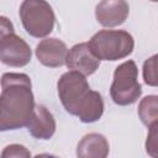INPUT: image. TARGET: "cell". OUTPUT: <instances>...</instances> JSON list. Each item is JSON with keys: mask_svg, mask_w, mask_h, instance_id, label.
<instances>
[{"mask_svg": "<svg viewBox=\"0 0 158 158\" xmlns=\"http://www.w3.org/2000/svg\"><path fill=\"white\" fill-rule=\"evenodd\" d=\"M109 142L100 133L85 135L77 146V156L80 158H105L109 156Z\"/></svg>", "mask_w": 158, "mask_h": 158, "instance_id": "cell-11", "label": "cell"}, {"mask_svg": "<svg viewBox=\"0 0 158 158\" xmlns=\"http://www.w3.org/2000/svg\"><path fill=\"white\" fill-rule=\"evenodd\" d=\"M130 14L126 0H101L95 7L96 21L104 27H116L122 25Z\"/></svg>", "mask_w": 158, "mask_h": 158, "instance_id": "cell-8", "label": "cell"}, {"mask_svg": "<svg viewBox=\"0 0 158 158\" xmlns=\"http://www.w3.org/2000/svg\"><path fill=\"white\" fill-rule=\"evenodd\" d=\"M35 53L38 62L44 67L59 68L65 63L68 48L58 38H44L36 46Z\"/></svg>", "mask_w": 158, "mask_h": 158, "instance_id": "cell-9", "label": "cell"}, {"mask_svg": "<svg viewBox=\"0 0 158 158\" xmlns=\"http://www.w3.org/2000/svg\"><path fill=\"white\" fill-rule=\"evenodd\" d=\"M151 1H153V2H156V1H158V0H151Z\"/></svg>", "mask_w": 158, "mask_h": 158, "instance_id": "cell-17", "label": "cell"}, {"mask_svg": "<svg viewBox=\"0 0 158 158\" xmlns=\"http://www.w3.org/2000/svg\"><path fill=\"white\" fill-rule=\"evenodd\" d=\"M93 53L100 60H118L128 57L135 47L131 33L125 30H101L88 42Z\"/></svg>", "mask_w": 158, "mask_h": 158, "instance_id": "cell-3", "label": "cell"}, {"mask_svg": "<svg viewBox=\"0 0 158 158\" xmlns=\"http://www.w3.org/2000/svg\"><path fill=\"white\" fill-rule=\"evenodd\" d=\"M32 51L27 42L15 32L0 41V62L5 65L21 68L31 62Z\"/></svg>", "mask_w": 158, "mask_h": 158, "instance_id": "cell-6", "label": "cell"}, {"mask_svg": "<svg viewBox=\"0 0 158 158\" xmlns=\"http://www.w3.org/2000/svg\"><path fill=\"white\" fill-rule=\"evenodd\" d=\"M19 15L26 32L35 38H44L53 31L56 16L46 0H23Z\"/></svg>", "mask_w": 158, "mask_h": 158, "instance_id": "cell-4", "label": "cell"}, {"mask_svg": "<svg viewBox=\"0 0 158 158\" xmlns=\"http://www.w3.org/2000/svg\"><path fill=\"white\" fill-rule=\"evenodd\" d=\"M141 94L142 86L138 83V68L133 60L128 59L116 67L110 86V96L116 105L127 106L135 104Z\"/></svg>", "mask_w": 158, "mask_h": 158, "instance_id": "cell-5", "label": "cell"}, {"mask_svg": "<svg viewBox=\"0 0 158 158\" xmlns=\"http://www.w3.org/2000/svg\"><path fill=\"white\" fill-rule=\"evenodd\" d=\"M149 128V132H148V136H147V141H146V151L149 156L152 157H157L158 153V142H157V137H158V122L152 125Z\"/></svg>", "mask_w": 158, "mask_h": 158, "instance_id": "cell-15", "label": "cell"}, {"mask_svg": "<svg viewBox=\"0 0 158 158\" xmlns=\"http://www.w3.org/2000/svg\"><path fill=\"white\" fill-rule=\"evenodd\" d=\"M26 127L32 137L37 139H49L56 132V120L46 106L35 105Z\"/></svg>", "mask_w": 158, "mask_h": 158, "instance_id": "cell-10", "label": "cell"}, {"mask_svg": "<svg viewBox=\"0 0 158 158\" xmlns=\"http://www.w3.org/2000/svg\"><path fill=\"white\" fill-rule=\"evenodd\" d=\"M143 80L149 86H157V54L146 59L143 63Z\"/></svg>", "mask_w": 158, "mask_h": 158, "instance_id": "cell-13", "label": "cell"}, {"mask_svg": "<svg viewBox=\"0 0 158 158\" xmlns=\"http://www.w3.org/2000/svg\"><path fill=\"white\" fill-rule=\"evenodd\" d=\"M138 116L142 123L147 127L158 122V96L148 95L143 98L138 105Z\"/></svg>", "mask_w": 158, "mask_h": 158, "instance_id": "cell-12", "label": "cell"}, {"mask_svg": "<svg viewBox=\"0 0 158 158\" xmlns=\"http://www.w3.org/2000/svg\"><path fill=\"white\" fill-rule=\"evenodd\" d=\"M2 158H11V157H19V158H30L31 152L22 144H9L4 148L1 152Z\"/></svg>", "mask_w": 158, "mask_h": 158, "instance_id": "cell-14", "label": "cell"}, {"mask_svg": "<svg viewBox=\"0 0 158 158\" xmlns=\"http://www.w3.org/2000/svg\"><path fill=\"white\" fill-rule=\"evenodd\" d=\"M100 62L101 60L93 53L89 44L86 42H81L68 49L64 64L69 70L79 72L86 77L94 74L99 69Z\"/></svg>", "mask_w": 158, "mask_h": 158, "instance_id": "cell-7", "label": "cell"}, {"mask_svg": "<svg viewBox=\"0 0 158 158\" xmlns=\"http://www.w3.org/2000/svg\"><path fill=\"white\" fill-rule=\"evenodd\" d=\"M59 100L73 116H78L84 123H93L101 118L104 114V100L101 95L91 90L89 83L79 72L69 70L59 78L57 83Z\"/></svg>", "mask_w": 158, "mask_h": 158, "instance_id": "cell-2", "label": "cell"}, {"mask_svg": "<svg viewBox=\"0 0 158 158\" xmlns=\"http://www.w3.org/2000/svg\"><path fill=\"white\" fill-rule=\"evenodd\" d=\"M35 107L31 79L25 73H4L0 94V131L27 125Z\"/></svg>", "mask_w": 158, "mask_h": 158, "instance_id": "cell-1", "label": "cell"}, {"mask_svg": "<svg viewBox=\"0 0 158 158\" xmlns=\"http://www.w3.org/2000/svg\"><path fill=\"white\" fill-rule=\"evenodd\" d=\"M12 32H15L12 22L5 16H0V41L5 36H7L9 33H12Z\"/></svg>", "mask_w": 158, "mask_h": 158, "instance_id": "cell-16", "label": "cell"}]
</instances>
